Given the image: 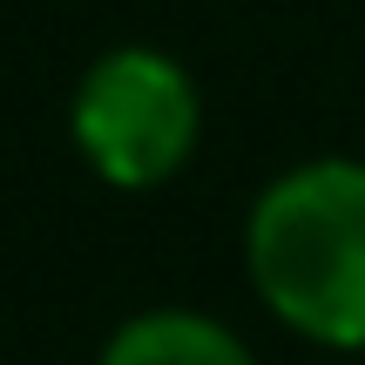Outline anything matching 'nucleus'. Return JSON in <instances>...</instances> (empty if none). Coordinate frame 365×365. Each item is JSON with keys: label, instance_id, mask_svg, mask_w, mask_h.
I'll return each mask as SVG.
<instances>
[{"label": "nucleus", "instance_id": "1", "mask_svg": "<svg viewBox=\"0 0 365 365\" xmlns=\"http://www.w3.org/2000/svg\"><path fill=\"white\" fill-rule=\"evenodd\" d=\"M244 271L304 345L365 352V156L291 163L250 196Z\"/></svg>", "mask_w": 365, "mask_h": 365}, {"label": "nucleus", "instance_id": "2", "mask_svg": "<svg viewBox=\"0 0 365 365\" xmlns=\"http://www.w3.org/2000/svg\"><path fill=\"white\" fill-rule=\"evenodd\" d=\"M68 135H75V156L108 190L143 196L176 182L182 163L196 156L203 95L176 54L149 48V41H122L81 68L75 95H68Z\"/></svg>", "mask_w": 365, "mask_h": 365}, {"label": "nucleus", "instance_id": "3", "mask_svg": "<svg viewBox=\"0 0 365 365\" xmlns=\"http://www.w3.org/2000/svg\"><path fill=\"white\" fill-rule=\"evenodd\" d=\"M95 365H257V352L210 312L149 304V312L122 318V325L102 339Z\"/></svg>", "mask_w": 365, "mask_h": 365}]
</instances>
